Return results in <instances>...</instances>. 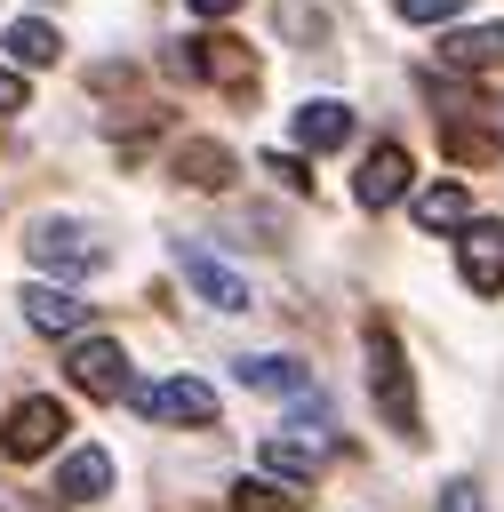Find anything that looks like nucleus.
I'll return each instance as SVG.
<instances>
[{"label":"nucleus","instance_id":"obj_9","mask_svg":"<svg viewBox=\"0 0 504 512\" xmlns=\"http://www.w3.org/2000/svg\"><path fill=\"white\" fill-rule=\"evenodd\" d=\"M192 72H200V80H216V88H256V56H248L240 40H224V32L192 40Z\"/></svg>","mask_w":504,"mask_h":512},{"label":"nucleus","instance_id":"obj_23","mask_svg":"<svg viewBox=\"0 0 504 512\" xmlns=\"http://www.w3.org/2000/svg\"><path fill=\"white\" fill-rule=\"evenodd\" d=\"M432 512H488V496H480V488H472V480H448V488H440V504H432Z\"/></svg>","mask_w":504,"mask_h":512},{"label":"nucleus","instance_id":"obj_8","mask_svg":"<svg viewBox=\"0 0 504 512\" xmlns=\"http://www.w3.org/2000/svg\"><path fill=\"white\" fill-rule=\"evenodd\" d=\"M400 192H408V152H400V144H376V152L360 160V176H352V200H360V208H392Z\"/></svg>","mask_w":504,"mask_h":512},{"label":"nucleus","instance_id":"obj_12","mask_svg":"<svg viewBox=\"0 0 504 512\" xmlns=\"http://www.w3.org/2000/svg\"><path fill=\"white\" fill-rule=\"evenodd\" d=\"M240 384H248V392H272V400H304V392H320L312 368H296V360H280V352L240 360Z\"/></svg>","mask_w":504,"mask_h":512},{"label":"nucleus","instance_id":"obj_20","mask_svg":"<svg viewBox=\"0 0 504 512\" xmlns=\"http://www.w3.org/2000/svg\"><path fill=\"white\" fill-rule=\"evenodd\" d=\"M440 144H448L456 160H496V152H504V144H496V136H480V128H440Z\"/></svg>","mask_w":504,"mask_h":512},{"label":"nucleus","instance_id":"obj_18","mask_svg":"<svg viewBox=\"0 0 504 512\" xmlns=\"http://www.w3.org/2000/svg\"><path fill=\"white\" fill-rule=\"evenodd\" d=\"M304 496L288 488V480H240L232 488V512H296Z\"/></svg>","mask_w":504,"mask_h":512},{"label":"nucleus","instance_id":"obj_13","mask_svg":"<svg viewBox=\"0 0 504 512\" xmlns=\"http://www.w3.org/2000/svg\"><path fill=\"white\" fill-rule=\"evenodd\" d=\"M104 488H112V456H104V448H72L64 472H56V496H64V504H96Z\"/></svg>","mask_w":504,"mask_h":512},{"label":"nucleus","instance_id":"obj_3","mask_svg":"<svg viewBox=\"0 0 504 512\" xmlns=\"http://www.w3.org/2000/svg\"><path fill=\"white\" fill-rule=\"evenodd\" d=\"M176 272L208 312H248V272H232L208 240H176Z\"/></svg>","mask_w":504,"mask_h":512},{"label":"nucleus","instance_id":"obj_7","mask_svg":"<svg viewBox=\"0 0 504 512\" xmlns=\"http://www.w3.org/2000/svg\"><path fill=\"white\" fill-rule=\"evenodd\" d=\"M456 248H464V288L472 296H504V224L480 216V224H464Z\"/></svg>","mask_w":504,"mask_h":512},{"label":"nucleus","instance_id":"obj_1","mask_svg":"<svg viewBox=\"0 0 504 512\" xmlns=\"http://www.w3.org/2000/svg\"><path fill=\"white\" fill-rule=\"evenodd\" d=\"M368 392H376V408H384V424L400 440L424 432V408H416V384H408V360H400L392 328H368Z\"/></svg>","mask_w":504,"mask_h":512},{"label":"nucleus","instance_id":"obj_10","mask_svg":"<svg viewBox=\"0 0 504 512\" xmlns=\"http://www.w3.org/2000/svg\"><path fill=\"white\" fill-rule=\"evenodd\" d=\"M16 304H24V320H32L40 336H80V328H88V304H80L72 288H48V280H40V288H24Z\"/></svg>","mask_w":504,"mask_h":512},{"label":"nucleus","instance_id":"obj_19","mask_svg":"<svg viewBox=\"0 0 504 512\" xmlns=\"http://www.w3.org/2000/svg\"><path fill=\"white\" fill-rule=\"evenodd\" d=\"M264 464H272V472H288V480H312V472H320V448H304V440H280V432H272V440H264Z\"/></svg>","mask_w":504,"mask_h":512},{"label":"nucleus","instance_id":"obj_24","mask_svg":"<svg viewBox=\"0 0 504 512\" xmlns=\"http://www.w3.org/2000/svg\"><path fill=\"white\" fill-rule=\"evenodd\" d=\"M0 112H24V72L0 64Z\"/></svg>","mask_w":504,"mask_h":512},{"label":"nucleus","instance_id":"obj_15","mask_svg":"<svg viewBox=\"0 0 504 512\" xmlns=\"http://www.w3.org/2000/svg\"><path fill=\"white\" fill-rule=\"evenodd\" d=\"M440 56H448V64H464V72H496V64H504V24L448 32V40H440Z\"/></svg>","mask_w":504,"mask_h":512},{"label":"nucleus","instance_id":"obj_11","mask_svg":"<svg viewBox=\"0 0 504 512\" xmlns=\"http://www.w3.org/2000/svg\"><path fill=\"white\" fill-rule=\"evenodd\" d=\"M344 136H352V104H336V96L296 104V144H304V152H336Z\"/></svg>","mask_w":504,"mask_h":512},{"label":"nucleus","instance_id":"obj_6","mask_svg":"<svg viewBox=\"0 0 504 512\" xmlns=\"http://www.w3.org/2000/svg\"><path fill=\"white\" fill-rule=\"evenodd\" d=\"M64 368H72V384H80L88 400H120V392H128V352H120L112 336H80Z\"/></svg>","mask_w":504,"mask_h":512},{"label":"nucleus","instance_id":"obj_5","mask_svg":"<svg viewBox=\"0 0 504 512\" xmlns=\"http://www.w3.org/2000/svg\"><path fill=\"white\" fill-rule=\"evenodd\" d=\"M128 400H136L144 416H160V424H208V416H216V392H208L200 376H168V384H128Z\"/></svg>","mask_w":504,"mask_h":512},{"label":"nucleus","instance_id":"obj_21","mask_svg":"<svg viewBox=\"0 0 504 512\" xmlns=\"http://www.w3.org/2000/svg\"><path fill=\"white\" fill-rule=\"evenodd\" d=\"M264 176H280L288 192H312V176H304V160H296V152H264Z\"/></svg>","mask_w":504,"mask_h":512},{"label":"nucleus","instance_id":"obj_16","mask_svg":"<svg viewBox=\"0 0 504 512\" xmlns=\"http://www.w3.org/2000/svg\"><path fill=\"white\" fill-rule=\"evenodd\" d=\"M464 216H472L464 184H424V192H416V224H424V232H448V224H464Z\"/></svg>","mask_w":504,"mask_h":512},{"label":"nucleus","instance_id":"obj_25","mask_svg":"<svg viewBox=\"0 0 504 512\" xmlns=\"http://www.w3.org/2000/svg\"><path fill=\"white\" fill-rule=\"evenodd\" d=\"M184 8H192V16H232L240 0H184Z\"/></svg>","mask_w":504,"mask_h":512},{"label":"nucleus","instance_id":"obj_14","mask_svg":"<svg viewBox=\"0 0 504 512\" xmlns=\"http://www.w3.org/2000/svg\"><path fill=\"white\" fill-rule=\"evenodd\" d=\"M176 176H184L192 192H224V184H232V152L208 144V136H192V144H176Z\"/></svg>","mask_w":504,"mask_h":512},{"label":"nucleus","instance_id":"obj_22","mask_svg":"<svg viewBox=\"0 0 504 512\" xmlns=\"http://www.w3.org/2000/svg\"><path fill=\"white\" fill-rule=\"evenodd\" d=\"M400 16L408 24H448V16H464V0H400Z\"/></svg>","mask_w":504,"mask_h":512},{"label":"nucleus","instance_id":"obj_4","mask_svg":"<svg viewBox=\"0 0 504 512\" xmlns=\"http://www.w3.org/2000/svg\"><path fill=\"white\" fill-rule=\"evenodd\" d=\"M64 432H72V424H64V408L32 392V400H16V408H8V424H0V448H8L16 464H32V456H48Z\"/></svg>","mask_w":504,"mask_h":512},{"label":"nucleus","instance_id":"obj_17","mask_svg":"<svg viewBox=\"0 0 504 512\" xmlns=\"http://www.w3.org/2000/svg\"><path fill=\"white\" fill-rule=\"evenodd\" d=\"M8 56H16V64H56V24L16 16V24H8Z\"/></svg>","mask_w":504,"mask_h":512},{"label":"nucleus","instance_id":"obj_2","mask_svg":"<svg viewBox=\"0 0 504 512\" xmlns=\"http://www.w3.org/2000/svg\"><path fill=\"white\" fill-rule=\"evenodd\" d=\"M24 256H32L40 272H64V280L104 272V240H96L88 224H64V216H40V224H32V240H24Z\"/></svg>","mask_w":504,"mask_h":512}]
</instances>
